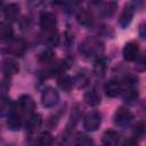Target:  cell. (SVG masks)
I'll use <instances>...</instances> for the list:
<instances>
[{
    "mask_svg": "<svg viewBox=\"0 0 146 146\" xmlns=\"http://www.w3.org/2000/svg\"><path fill=\"white\" fill-rule=\"evenodd\" d=\"M132 17H133V7L131 5H127L123 8V10L121 11V15L119 17L117 23L122 29H127L130 25Z\"/></svg>",
    "mask_w": 146,
    "mask_h": 146,
    "instance_id": "9c48e42d",
    "label": "cell"
},
{
    "mask_svg": "<svg viewBox=\"0 0 146 146\" xmlns=\"http://www.w3.org/2000/svg\"><path fill=\"white\" fill-rule=\"evenodd\" d=\"M52 141H54V138L49 132H43L38 138V145L39 146H51Z\"/></svg>",
    "mask_w": 146,
    "mask_h": 146,
    "instance_id": "d4e9b609",
    "label": "cell"
},
{
    "mask_svg": "<svg viewBox=\"0 0 146 146\" xmlns=\"http://www.w3.org/2000/svg\"><path fill=\"white\" fill-rule=\"evenodd\" d=\"M75 146H94V140L83 133H78V136L74 139Z\"/></svg>",
    "mask_w": 146,
    "mask_h": 146,
    "instance_id": "603a6c76",
    "label": "cell"
},
{
    "mask_svg": "<svg viewBox=\"0 0 146 146\" xmlns=\"http://www.w3.org/2000/svg\"><path fill=\"white\" fill-rule=\"evenodd\" d=\"M84 100L89 106H98L100 104V95L95 88H92L84 94Z\"/></svg>",
    "mask_w": 146,
    "mask_h": 146,
    "instance_id": "ac0fdd59",
    "label": "cell"
},
{
    "mask_svg": "<svg viewBox=\"0 0 146 146\" xmlns=\"http://www.w3.org/2000/svg\"><path fill=\"white\" fill-rule=\"evenodd\" d=\"M116 7H117V5L115 1L103 2V3H100V7H99V15L103 17H110L115 13Z\"/></svg>",
    "mask_w": 146,
    "mask_h": 146,
    "instance_id": "2e32d148",
    "label": "cell"
},
{
    "mask_svg": "<svg viewBox=\"0 0 146 146\" xmlns=\"http://www.w3.org/2000/svg\"><path fill=\"white\" fill-rule=\"evenodd\" d=\"M104 50V44L102 41L97 40L96 38H88L84 40L80 46V51L86 57H94L100 56Z\"/></svg>",
    "mask_w": 146,
    "mask_h": 146,
    "instance_id": "6da1fadb",
    "label": "cell"
},
{
    "mask_svg": "<svg viewBox=\"0 0 146 146\" xmlns=\"http://www.w3.org/2000/svg\"><path fill=\"white\" fill-rule=\"evenodd\" d=\"M25 49H26L25 41L21 38H16V39H11L9 41L7 51L10 55H14V56H22L24 54Z\"/></svg>",
    "mask_w": 146,
    "mask_h": 146,
    "instance_id": "52a82bcc",
    "label": "cell"
},
{
    "mask_svg": "<svg viewBox=\"0 0 146 146\" xmlns=\"http://www.w3.org/2000/svg\"><path fill=\"white\" fill-rule=\"evenodd\" d=\"M122 146H138V143L135 138H129V139H125L123 145Z\"/></svg>",
    "mask_w": 146,
    "mask_h": 146,
    "instance_id": "4dcf8cb0",
    "label": "cell"
},
{
    "mask_svg": "<svg viewBox=\"0 0 146 146\" xmlns=\"http://www.w3.org/2000/svg\"><path fill=\"white\" fill-rule=\"evenodd\" d=\"M132 119H133L132 113L124 107H119L114 114V123L117 127H122V128L128 127L132 122Z\"/></svg>",
    "mask_w": 146,
    "mask_h": 146,
    "instance_id": "7a4b0ae2",
    "label": "cell"
},
{
    "mask_svg": "<svg viewBox=\"0 0 146 146\" xmlns=\"http://www.w3.org/2000/svg\"><path fill=\"white\" fill-rule=\"evenodd\" d=\"M39 23H40V26L43 31L54 32L55 27L57 25V19H56V16L52 13L44 11L40 15V22Z\"/></svg>",
    "mask_w": 146,
    "mask_h": 146,
    "instance_id": "5b68a950",
    "label": "cell"
},
{
    "mask_svg": "<svg viewBox=\"0 0 146 146\" xmlns=\"http://www.w3.org/2000/svg\"><path fill=\"white\" fill-rule=\"evenodd\" d=\"M76 21L81 26L90 27L94 24V16L89 10L83 9L76 15Z\"/></svg>",
    "mask_w": 146,
    "mask_h": 146,
    "instance_id": "9a60e30c",
    "label": "cell"
},
{
    "mask_svg": "<svg viewBox=\"0 0 146 146\" xmlns=\"http://www.w3.org/2000/svg\"><path fill=\"white\" fill-rule=\"evenodd\" d=\"M59 100V95L55 88L48 87L41 94V104L43 107H52Z\"/></svg>",
    "mask_w": 146,
    "mask_h": 146,
    "instance_id": "277c9868",
    "label": "cell"
},
{
    "mask_svg": "<svg viewBox=\"0 0 146 146\" xmlns=\"http://www.w3.org/2000/svg\"><path fill=\"white\" fill-rule=\"evenodd\" d=\"M41 124H42V117H41V115L38 114V113H33V114H31L29 116L25 127H26V130L29 132H34V131H36L41 127Z\"/></svg>",
    "mask_w": 146,
    "mask_h": 146,
    "instance_id": "4fadbf2b",
    "label": "cell"
},
{
    "mask_svg": "<svg viewBox=\"0 0 146 146\" xmlns=\"http://www.w3.org/2000/svg\"><path fill=\"white\" fill-rule=\"evenodd\" d=\"M52 57H54V52L51 49H44L39 55V59L42 63H49L52 59Z\"/></svg>",
    "mask_w": 146,
    "mask_h": 146,
    "instance_id": "484cf974",
    "label": "cell"
},
{
    "mask_svg": "<svg viewBox=\"0 0 146 146\" xmlns=\"http://www.w3.org/2000/svg\"><path fill=\"white\" fill-rule=\"evenodd\" d=\"M18 105H19L21 110H23L25 112H33V110L35 108V103H34L33 98L29 95L21 96L18 99Z\"/></svg>",
    "mask_w": 146,
    "mask_h": 146,
    "instance_id": "e0dca14e",
    "label": "cell"
},
{
    "mask_svg": "<svg viewBox=\"0 0 146 146\" xmlns=\"http://www.w3.org/2000/svg\"><path fill=\"white\" fill-rule=\"evenodd\" d=\"M47 42H48V44H49L50 47H56V46L58 44V42H59V35H58V33H57L56 31L50 32L49 35H48Z\"/></svg>",
    "mask_w": 146,
    "mask_h": 146,
    "instance_id": "83f0119b",
    "label": "cell"
},
{
    "mask_svg": "<svg viewBox=\"0 0 146 146\" xmlns=\"http://www.w3.org/2000/svg\"><path fill=\"white\" fill-rule=\"evenodd\" d=\"M107 70V59L104 57L98 58L94 64V73L97 76H103Z\"/></svg>",
    "mask_w": 146,
    "mask_h": 146,
    "instance_id": "ffe728a7",
    "label": "cell"
},
{
    "mask_svg": "<svg viewBox=\"0 0 146 146\" xmlns=\"http://www.w3.org/2000/svg\"><path fill=\"white\" fill-rule=\"evenodd\" d=\"M122 97H123V99H124L125 102L131 103V102H133V100H136V99L138 98V91H137L135 88L129 87L128 89L124 90Z\"/></svg>",
    "mask_w": 146,
    "mask_h": 146,
    "instance_id": "cb8c5ba5",
    "label": "cell"
},
{
    "mask_svg": "<svg viewBox=\"0 0 146 146\" xmlns=\"http://www.w3.org/2000/svg\"><path fill=\"white\" fill-rule=\"evenodd\" d=\"M103 146H117L120 141V135L115 130H107L102 138Z\"/></svg>",
    "mask_w": 146,
    "mask_h": 146,
    "instance_id": "7c38bea8",
    "label": "cell"
},
{
    "mask_svg": "<svg viewBox=\"0 0 146 146\" xmlns=\"http://www.w3.org/2000/svg\"><path fill=\"white\" fill-rule=\"evenodd\" d=\"M139 34H140V36L143 39H146V23L143 24V25H140V27H139Z\"/></svg>",
    "mask_w": 146,
    "mask_h": 146,
    "instance_id": "1f68e13d",
    "label": "cell"
},
{
    "mask_svg": "<svg viewBox=\"0 0 146 146\" xmlns=\"http://www.w3.org/2000/svg\"><path fill=\"white\" fill-rule=\"evenodd\" d=\"M13 36V27L9 22H2L0 24V38L1 40H8Z\"/></svg>",
    "mask_w": 146,
    "mask_h": 146,
    "instance_id": "7402d4cb",
    "label": "cell"
},
{
    "mask_svg": "<svg viewBox=\"0 0 146 146\" xmlns=\"http://www.w3.org/2000/svg\"><path fill=\"white\" fill-rule=\"evenodd\" d=\"M31 26V19L30 17H23L21 19V27L22 30H29Z\"/></svg>",
    "mask_w": 146,
    "mask_h": 146,
    "instance_id": "f1b7e54d",
    "label": "cell"
},
{
    "mask_svg": "<svg viewBox=\"0 0 146 146\" xmlns=\"http://www.w3.org/2000/svg\"><path fill=\"white\" fill-rule=\"evenodd\" d=\"M102 123V114L97 111L89 112L83 120V127L87 131H95L99 128Z\"/></svg>",
    "mask_w": 146,
    "mask_h": 146,
    "instance_id": "3957f363",
    "label": "cell"
},
{
    "mask_svg": "<svg viewBox=\"0 0 146 146\" xmlns=\"http://www.w3.org/2000/svg\"><path fill=\"white\" fill-rule=\"evenodd\" d=\"M1 67H2V72H3L6 78H10L11 75L18 73V71H19L18 63L14 58H10V57H6L2 60V66Z\"/></svg>",
    "mask_w": 146,
    "mask_h": 146,
    "instance_id": "ba28073f",
    "label": "cell"
},
{
    "mask_svg": "<svg viewBox=\"0 0 146 146\" xmlns=\"http://www.w3.org/2000/svg\"><path fill=\"white\" fill-rule=\"evenodd\" d=\"M104 91L108 97H116L121 94V83L116 80H110L104 86Z\"/></svg>",
    "mask_w": 146,
    "mask_h": 146,
    "instance_id": "8fae6325",
    "label": "cell"
},
{
    "mask_svg": "<svg viewBox=\"0 0 146 146\" xmlns=\"http://www.w3.org/2000/svg\"><path fill=\"white\" fill-rule=\"evenodd\" d=\"M7 125L10 130L13 131H17L21 129L22 127V119L19 116V114L16 112V108L13 107L8 114V120H7Z\"/></svg>",
    "mask_w": 146,
    "mask_h": 146,
    "instance_id": "30bf717a",
    "label": "cell"
},
{
    "mask_svg": "<svg viewBox=\"0 0 146 146\" xmlns=\"http://www.w3.org/2000/svg\"><path fill=\"white\" fill-rule=\"evenodd\" d=\"M123 58L127 62H135L139 56V46L137 42H128L123 47Z\"/></svg>",
    "mask_w": 146,
    "mask_h": 146,
    "instance_id": "8992f818",
    "label": "cell"
},
{
    "mask_svg": "<svg viewBox=\"0 0 146 146\" xmlns=\"http://www.w3.org/2000/svg\"><path fill=\"white\" fill-rule=\"evenodd\" d=\"M89 82V74L86 73V71H80L76 73V75L73 79V83L78 88H84Z\"/></svg>",
    "mask_w": 146,
    "mask_h": 146,
    "instance_id": "44dd1931",
    "label": "cell"
},
{
    "mask_svg": "<svg viewBox=\"0 0 146 146\" xmlns=\"http://www.w3.org/2000/svg\"><path fill=\"white\" fill-rule=\"evenodd\" d=\"M135 62H136V68L139 71H144L146 68V51H144L143 54H139L138 58Z\"/></svg>",
    "mask_w": 146,
    "mask_h": 146,
    "instance_id": "4316f807",
    "label": "cell"
},
{
    "mask_svg": "<svg viewBox=\"0 0 146 146\" xmlns=\"http://www.w3.org/2000/svg\"><path fill=\"white\" fill-rule=\"evenodd\" d=\"M19 15V6L16 3H9L3 7V16L8 22L16 21Z\"/></svg>",
    "mask_w": 146,
    "mask_h": 146,
    "instance_id": "5bb4252c",
    "label": "cell"
},
{
    "mask_svg": "<svg viewBox=\"0 0 146 146\" xmlns=\"http://www.w3.org/2000/svg\"><path fill=\"white\" fill-rule=\"evenodd\" d=\"M57 83H58L59 88H60L62 90H64V91H70V90L73 88V86H74L73 79H71L67 74H60V75L58 76Z\"/></svg>",
    "mask_w": 146,
    "mask_h": 146,
    "instance_id": "d6986e66",
    "label": "cell"
},
{
    "mask_svg": "<svg viewBox=\"0 0 146 146\" xmlns=\"http://www.w3.org/2000/svg\"><path fill=\"white\" fill-rule=\"evenodd\" d=\"M145 128H146V125H145L144 123H139V124H137V127H136V129H135V135H136V136H140V135H143L144 131H145Z\"/></svg>",
    "mask_w": 146,
    "mask_h": 146,
    "instance_id": "f546056e",
    "label": "cell"
}]
</instances>
